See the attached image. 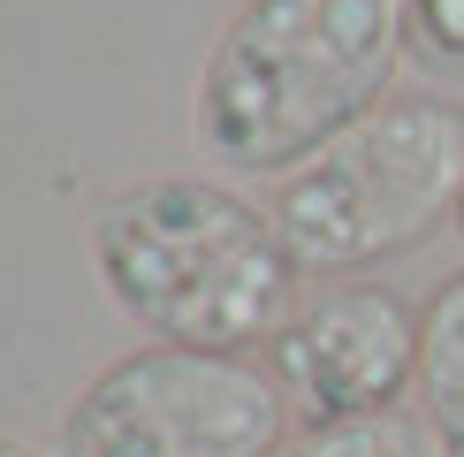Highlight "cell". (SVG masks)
Instances as JSON below:
<instances>
[{
	"instance_id": "3957f363",
	"label": "cell",
	"mask_w": 464,
	"mask_h": 457,
	"mask_svg": "<svg viewBox=\"0 0 464 457\" xmlns=\"http://www.w3.org/2000/svg\"><path fill=\"white\" fill-rule=\"evenodd\" d=\"M464 199V107L450 100H389L320 145L275 190V228L304 275H351L396 259L457 221Z\"/></svg>"
},
{
	"instance_id": "5b68a950",
	"label": "cell",
	"mask_w": 464,
	"mask_h": 457,
	"mask_svg": "<svg viewBox=\"0 0 464 457\" xmlns=\"http://www.w3.org/2000/svg\"><path fill=\"white\" fill-rule=\"evenodd\" d=\"M266 374L282 381L289 419H304V427L381 419L419 381V313L373 282L320 290L266 343Z\"/></svg>"
},
{
	"instance_id": "9c48e42d",
	"label": "cell",
	"mask_w": 464,
	"mask_h": 457,
	"mask_svg": "<svg viewBox=\"0 0 464 457\" xmlns=\"http://www.w3.org/2000/svg\"><path fill=\"white\" fill-rule=\"evenodd\" d=\"M0 457H38V450H15V442H0Z\"/></svg>"
},
{
	"instance_id": "7a4b0ae2",
	"label": "cell",
	"mask_w": 464,
	"mask_h": 457,
	"mask_svg": "<svg viewBox=\"0 0 464 457\" xmlns=\"http://www.w3.org/2000/svg\"><path fill=\"white\" fill-rule=\"evenodd\" d=\"M92 267L145 335L183 351L275 343L297 320V275L275 214L214 176H145L92 214Z\"/></svg>"
},
{
	"instance_id": "277c9868",
	"label": "cell",
	"mask_w": 464,
	"mask_h": 457,
	"mask_svg": "<svg viewBox=\"0 0 464 457\" xmlns=\"http://www.w3.org/2000/svg\"><path fill=\"white\" fill-rule=\"evenodd\" d=\"M289 396L244 351L145 343L76 389L62 457H282Z\"/></svg>"
},
{
	"instance_id": "ba28073f",
	"label": "cell",
	"mask_w": 464,
	"mask_h": 457,
	"mask_svg": "<svg viewBox=\"0 0 464 457\" xmlns=\"http://www.w3.org/2000/svg\"><path fill=\"white\" fill-rule=\"evenodd\" d=\"M403 46L464 76V0H403Z\"/></svg>"
},
{
	"instance_id": "52a82bcc",
	"label": "cell",
	"mask_w": 464,
	"mask_h": 457,
	"mask_svg": "<svg viewBox=\"0 0 464 457\" xmlns=\"http://www.w3.org/2000/svg\"><path fill=\"white\" fill-rule=\"evenodd\" d=\"M282 457H441V442L427 419L381 412V419H343V427H304Z\"/></svg>"
},
{
	"instance_id": "8992f818",
	"label": "cell",
	"mask_w": 464,
	"mask_h": 457,
	"mask_svg": "<svg viewBox=\"0 0 464 457\" xmlns=\"http://www.w3.org/2000/svg\"><path fill=\"white\" fill-rule=\"evenodd\" d=\"M419 404L441 457H464V275L419 305Z\"/></svg>"
},
{
	"instance_id": "6da1fadb",
	"label": "cell",
	"mask_w": 464,
	"mask_h": 457,
	"mask_svg": "<svg viewBox=\"0 0 464 457\" xmlns=\"http://www.w3.org/2000/svg\"><path fill=\"white\" fill-rule=\"evenodd\" d=\"M403 0H244L198 69L206 160L297 176L320 145L389 107Z\"/></svg>"
},
{
	"instance_id": "30bf717a",
	"label": "cell",
	"mask_w": 464,
	"mask_h": 457,
	"mask_svg": "<svg viewBox=\"0 0 464 457\" xmlns=\"http://www.w3.org/2000/svg\"><path fill=\"white\" fill-rule=\"evenodd\" d=\"M457 237H464V199H457Z\"/></svg>"
}]
</instances>
